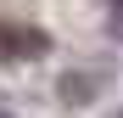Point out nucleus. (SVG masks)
<instances>
[{
	"label": "nucleus",
	"instance_id": "nucleus-1",
	"mask_svg": "<svg viewBox=\"0 0 123 118\" xmlns=\"http://www.w3.org/2000/svg\"><path fill=\"white\" fill-rule=\"evenodd\" d=\"M0 51H6V56H45V51H50V39L39 34V28H17V23H0Z\"/></svg>",
	"mask_w": 123,
	"mask_h": 118
},
{
	"label": "nucleus",
	"instance_id": "nucleus-2",
	"mask_svg": "<svg viewBox=\"0 0 123 118\" xmlns=\"http://www.w3.org/2000/svg\"><path fill=\"white\" fill-rule=\"evenodd\" d=\"M112 34L123 39V6H112Z\"/></svg>",
	"mask_w": 123,
	"mask_h": 118
},
{
	"label": "nucleus",
	"instance_id": "nucleus-3",
	"mask_svg": "<svg viewBox=\"0 0 123 118\" xmlns=\"http://www.w3.org/2000/svg\"><path fill=\"white\" fill-rule=\"evenodd\" d=\"M112 6H123V0H112Z\"/></svg>",
	"mask_w": 123,
	"mask_h": 118
},
{
	"label": "nucleus",
	"instance_id": "nucleus-4",
	"mask_svg": "<svg viewBox=\"0 0 123 118\" xmlns=\"http://www.w3.org/2000/svg\"><path fill=\"white\" fill-rule=\"evenodd\" d=\"M0 118H11V112H0Z\"/></svg>",
	"mask_w": 123,
	"mask_h": 118
}]
</instances>
